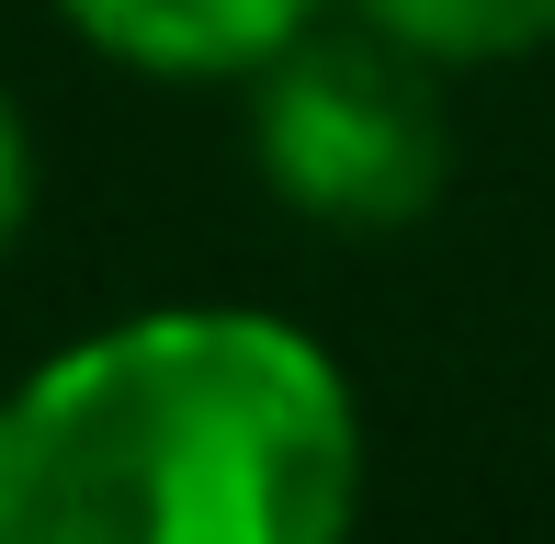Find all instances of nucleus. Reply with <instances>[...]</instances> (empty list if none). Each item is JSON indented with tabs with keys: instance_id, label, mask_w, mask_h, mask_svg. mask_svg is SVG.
I'll return each instance as SVG.
<instances>
[{
	"instance_id": "obj_1",
	"label": "nucleus",
	"mask_w": 555,
	"mask_h": 544,
	"mask_svg": "<svg viewBox=\"0 0 555 544\" xmlns=\"http://www.w3.org/2000/svg\"><path fill=\"white\" fill-rule=\"evenodd\" d=\"M363 419L307 329L159 307L0 409V544H351Z\"/></svg>"
},
{
	"instance_id": "obj_2",
	"label": "nucleus",
	"mask_w": 555,
	"mask_h": 544,
	"mask_svg": "<svg viewBox=\"0 0 555 544\" xmlns=\"http://www.w3.org/2000/svg\"><path fill=\"white\" fill-rule=\"evenodd\" d=\"M261 170L295 216L318 228H409L442 205L453 182V137H442V91L431 57H409L397 35H295L261 68Z\"/></svg>"
},
{
	"instance_id": "obj_3",
	"label": "nucleus",
	"mask_w": 555,
	"mask_h": 544,
	"mask_svg": "<svg viewBox=\"0 0 555 544\" xmlns=\"http://www.w3.org/2000/svg\"><path fill=\"white\" fill-rule=\"evenodd\" d=\"M57 12L147 80H261L318 23V0H57Z\"/></svg>"
},
{
	"instance_id": "obj_4",
	"label": "nucleus",
	"mask_w": 555,
	"mask_h": 544,
	"mask_svg": "<svg viewBox=\"0 0 555 544\" xmlns=\"http://www.w3.org/2000/svg\"><path fill=\"white\" fill-rule=\"evenodd\" d=\"M363 23L431 68H499L555 46V0H363Z\"/></svg>"
},
{
	"instance_id": "obj_5",
	"label": "nucleus",
	"mask_w": 555,
	"mask_h": 544,
	"mask_svg": "<svg viewBox=\"0 0 555 544\" xmlns=\"http://www.w3.org/2000/svg\"><path fill=\"white\" fill-rule=\"evenodd\" d=\"M23 216H35V137H23L12 91H0V250L23 238Z\"/></svg>"
}]
</instances>
